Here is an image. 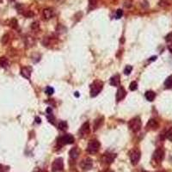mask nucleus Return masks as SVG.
I'll use <instances>...</instances> for the list:
<instances>
[{"label":"nucleus","instance_id":"f257e3e1","mask_svg":"<svg viewBox=\"0 0 172 172\" xmlns=\"http://www.w3.org/2000/svg\"><path fill=\"white\" fill-rule=\"evenodd\" d=\"M103 88V82L101 80H95L90 85V96L91 97H97Z\"/></svg>","mask_w":172,"mask_h":172},{"label":"nucleus","instance_id":"f03ea898","mask_svg":"<svg viewBox=\"0 0 172 172\" xmlns=\"http://www.w3.org/2000/svg\"><path fill=\"white\" fill-rule=\"evenodd\" d=\"M141 127H142V122H141V120L139 117H135V118H133L132 120H129L128 122V127L129 129L133 131L134 133H137L140 129H141Z\"/></svg>","mask_w":172,"mask_h":172},{"label":"nucleus","instance_id":"7ed1b4c3","mask_svg":"<svg viewBox=\"0 0 172 172\" xmlns=\"http://www.w3.org/2000/svg\"><path fill=\"white\" fill-rule=\"evenodd\" d=\"M101 144L100 142L97 140V139H93L90 140V143L88 144V147H87V152L90 154H95L97 152L99 149H100Z\"/></svg>","mask_w":172,"mask_h":172},{"label":"nucleus","instance_id":"20e7f679","mask_svg":"<svg viewBox=\"0 0 172 172\" xmlns=\"http://www.w3.org/2000/svg\"><path fill=\"white\" fill-rule=\"evenodd\" d=\"M75 141L74 137L71 134H65L63 136H61L59 139H58V144L60 146H63L65 145H71L73 144Z\"/></svg>","mask_w":172,"mask_h":172},{"label":"nucleus","instance_id":"39448f33","mask_svg":"<svg viewBox=\"0 0 172 172\" xmlns=\"http://www.w3.org/2000/svg\"><path fill=\"white\" fill-rule=\"evenodd\" d=\"M130 160H131L132 164L134 165H136L138 164L139 160H140V157H141V153L138 149H133L130 152Z\"/></svg>","mask_w":172,"mask_h":172},{"label":"nucleus","instance_id":"423d86ee","mask_svg":"<svg viewBox=\"0 0 172 172\" xmlns=\"http://www.w3.org/2000/svg\"><path fill=\"white\" fill-rule=\"evenodd\" d=\"M64 169V162L63 159L60 157V158H56L53 161L52 165V172H60L63 170Z\"/></svg>","mask_w":172,"mask_h":172},{"label":"nucleus","instance_id":"0eeeda50","mask_svg":"<svg viewBox=\"0 0 172 172\" xmlns=\"http://www.w3.org/2000/svg\"><path fill=\"white\" fill-rule=\"evenodd\" d=\"M90 134V123L87 121L83 124L80 129H79V135L81 138H85L87 135Z\"/></svg>","mask_w":172,"mask_h":172},{"label":"nucleus","instance_id":"6e6552de","mask_svg":"<svg viewBox=\"0 0 172 172\" xmlns=\"http://www.w3.org/2000/svg\"><path fill=\"white\" fill-rule=\"evenodd\" d=\"M165 157V151L162 148H157L153 153V160L157 163H161Z\"/></svg>","mask_w":172,"mask_h":172},{"label":"nucleus","instance_id":"1a4fd4ad","mask_svg":"<svg viewBox=\"0 0 172 172\" xmlns=\"http://www.w3.org/2000/svg\"><path fill=\"white\" fill-rule=\"evenodd\" d=\"M92 165H93L92 159H90L89 157L84 158V159L82 160V162L80 163V166H81V168H82L84 170H90V169L92 168Z\"/></svg>","mask_w":172,"mask_h":172},{"label":"nucleus","instance_id":"9d476101","mask_svg":"<svg viewBox=\"0 0 172 172\" xmlns=\"http://www.w3.org/2000/svg\"><path fill=\"white\" fill-rule=\"evenodd\" d=\"M116 154L112 152H107L103 155V161L106 164H112L114 160L115 159Z\"/></svg>","mask_w":172,"mask_h":172},{"label":"nucleus","instance_id":"9b49d317","mask_svg":"<svg viewBox=\"0 0 172 172\" xmlns=\"http://www.w3.org/2000/svg\"><path fill=\"white\" fill-rule=\"evenodd\" d=\"M31 72H32V67L31 66H25V67L22 68V70H21V75L23 76V78H25L27 79H30Z\"/></svg>","mask_w":172,"mask_h":172},{"label":"nucleus","instance_id":"f8f14e48","mask_svg":"<svg viewBox=\"0 0 172 172\" xmlns=\"http://www.w3.org/2000/svg\"><path fill=\"white\" fill-rule=\"evenodd\" d=\"M126 95H127L126 90L124 89L123 87H120L118 89V90H117V93H116V100H117V102H120L122 99H124L125 97H126Z\"/></svg>","mask_w":172,"mask_h":172},{"label":"nucleus","instance_id":"ddd939ff","mask_svg":"<svg viewBox=\"0 0 172 172\" xmlns=\"http://www.w3.org/2000/svg\"><path fill=\"white\" fill-rule=\"evenodd\" d=\"M158 127V122L154 119H151L146 124V128L148 130H156Z\"/></svg>","mask_w":172,"mask_h":172},{"label":"nucleus","instance_id":"4468645a","mask_svg":"<svg viewBox=\"0 0 172 172\" xmlns=\"http://www.w3.org/2000/svg\"><path fill=\"white\" fill-rule=\"evenodd\" d=\"M42 15H43V17L45 20H49V19L52 18V16H53V10L51 8H46L43 10Z\"/></svg>","mask_w":172,"mask_h":172},{"label":"nucleus","instance_id":"2eb2a0df","mask_svg":"<svg viewBox=\"0 0 172 172\" xmlns=\"http://www.w3.org/2000/svg\"><path fill=\"white\" fill-rule=\"evenodd\" d=\"M110 84L112 86H117L120 85V76L119 75H115L113 76L112 78L110 79Z\"/></svg>","mask_w":172,"mask_h":172},{"label":"nucleus","instance_id":"dca6fc26","mask_svg":"<svg viewBox=\"0 0 172 172\" xmlns=\"http://www.w3.org/2000/svg\"><path fill=\"white\" fill-rule=\"evenodd\" d=\"M145 97H146V100L149 102L154 101V99L156 97V93L152 91V90H148L146 91V94H145Z\"/></svg>","mask_w":172,"mask_h":172},{"label":"nucleus","instance_id":"f3484780","mask_svg":"<svg viewBox=\"0 0 172 172\" xmlns=\"http://www.w3.org/2000/svg\"><path fill=\"white\" fill-rule=\"evenodd\" d=\"M102 123H103V117H100V118H98V119H97L96 120H94V124H93L94 131H97L98 128L102 125Z\"/></svg>","mask_w":172,"mask_h":172},{"label":"nucleus","instance_id":"a211bd4d","mask_svg":"<svg viewBox=\"0 0 172 172\" xmlns=\"http://www.w3.org/2000/svg\"><path fill=\"white\" fill-rule=\"evenodd\" d=\"M69 155H70V157H71L72 159H77L79 156V150L78 149L77 147L72 148V149H71V151H70Z\"/></svg>","mask_w":172,"mask_h":172},{"label":"nucleus","instance_id":"6ab92c4d","mask_svg":"<svg viewBox=\"0 0 172 172\" xmlns=\"http://www.w3.org/2000/svg\"><path fill=\"white\" fill-rule=\"evenodd\" d=\"M58 127H59V129L61 130V131H66L68 128L67 122L65 121V120H61V121H60L59 125H58Z\"/></svg>","mask_w":172,"mask_h":172},{"label":"nucleus","instance_id":"aec40b11","mask_svg":"<svg viewBox=\"0 0 172 172\" xmlns=\"http://www.w3.org/2000/svg\"><path fill=\"white\" fill-rule=\"evenodd\" d=\"M8 65H9V61H8L7 58L0 57V66L1 67H6Z\"/></svg>","mask_w":172,"mask_h":172},{"label":"nucleus","instance_id":"412c9836","mask_svg":"<svg viewBox=\"0 0 172 172\" xmlns=\"http://www.w3.org/2000/svg\"><path fill=\"white\" fill-rule=\"evenodd\" d=\"M165 86L166 87V88H168V89L172 88V76L169 77L168 79L165 80Z\"/></svg>","mask_w":172,"mask_h":172},{"label":"nucleus","instance_id":"4be33fe9","mask_svg":"<svg viewBox=\"0 0 172 172\" xmlns=\"http://www.w3.org/2000/svg\"><path fill=\"white\" fill-rule=\"evenodd\" d=\"M129 88H130V90L132 91H134L138 89V84L137 82H135V81H133V82L130 84V85H129Z\"/></svg>","mask_w":172,"mask_h":172},{"label":"nucleus","instance_id":"5701e85b","mask_svg":"<svg viewBox=\"0 0 172 172\" xmlns=\"http://www.w3.org/2000/svg\"><path fill=\"white\" fill-rule=\"evenodd\" d=\"M26 44H27V45L29 46V47H32V46H34V38H33V37L26 38Z\"/></svg>","mask_w":172,"mask_h":172},{"label":"nucleus","instance_id":"b1692460","mask_svg":"<svg viewBox=\"0 0 172 172\" xmlns=\"http://www.w3.org/2000/svg\"><path fill=\"white\" fill-rule=\"evenodd\" d=\"M165 136H166V138H168L170 141H171V142H172V127H170V128L169 129L168 131L166 132V134H165Z\"/></svg>","mask_w":172,"mask_h":172},{"label":"nucleus","instance_id":"393cba45","mask_svg":"<svg viewBox=\"0 0 172 172\" xmlns=\"http://www.w3.org/2000/svg\"><path fill=\"white\" fill-rule=\"evenodd\" d=\"M133 71V66H127L126 68L124 69V74L125 75H129Z\"/></svg>","mask_w":172,"mask_h":172},{"label":"nucleus","instance_id":"a878e982","mask_svg":"<svg viewBox=\"0 0 172 172\" xmlns=\"http://www.w3.org/2000/svg\"><path fill=\"white\" fill-rule=\"evenodd\" d=\"M53 92H54V90H53V88H52V87H51V86H48V87H47V89H46V93L48 94V96L52 95Z\"/></svg>","mask_w":172,"mask_h":172},{"label":"nucleus","instance_id":"bb28decb","mask_svg":"<svg viewBox=\"0 0 172 172\" xmlns=\"http://www.w3.org/2000/svg\"><path fill=\"white\" fill-rule=\"evenodd\" d=\"M10 26L13 28V29H16L17 28V21L15 18L11 19V21L10 23Z\"/></svg>","mask_w":172,"mask_h":172},{"label":"nucleus","instance_id":"cd10ccee","mask_svg":"<svg viewBox=\"0 0 172 172\" xmlns=\"http://www.w3.org/2000/svg\"><path fill=\"white\" fill-rule=\"evenodd\" d=\"M48 120H49V122L50 123H52V124H54V120H55V118H54V116L52 115V114H48Z\"/></svg>","mask_w":172,"mask_h":172},{"label":"nucleus","instance_id":"c85d7f7f","mask_svg":"<svg viewBox=\"0 0 172 172\" xmlns=\"http://www.w3.org/2000/svg\"><path fill=\"white\" fill-rule=\"evenodd\" d=\"M115 16H116V18L117 19H120L122 16H123V11L120 10V9H119V10H117V11H116L115 13Z\"/></svg>","mask_w":172,"mask_h":172},{"label":"nucleus","instance_id":"c756f323","mask_svg":"<svg viewBox=\"0 0 172 172\" xmlns=\"http://www.w3.org/2000/svg\"><path fill=\"white\" fill-rule=\"evenodd\" d=\"M8 41H9V34H4L3 38H2V43L3 44H7Z\"/></svg>","mask_w":172,"mask_h":172},{"label":"nucleus","instance_id":"7c9ffc66","mask_svg":"<svg viewBox=\"0 0 172 172\" xmlns=\"http://www.w3.org/2000/svg\"><path fill=\"white\" fill-rule=\"evenodd\" d=\"M31 29L33 30H37L39 29V23L37 22H34V23H32L31 25Z\"/></svg>","mask_w":172,"mask_h":172},{"label":"nucleus","instance_id":"2f4dec72","mask_svg":"<svg viewBox=\"0 0 172 172\" xmlns=\"http://www.w3.org/2000/svg\"><path fill=\"white\" fill-rule=\"evenodd\" d=\"M165 41H168V42H169V41H172V32L166 35V37H165Z\"/></svg>","mask_w":172,"mask_h":172},{"label":"nucleus","instance_id":"473e14b6","mask_svg":"<svg viewBox=\"0 0 172 172\" xmlns=\"http://www.w3.org/2000/svg\"><path fill=\"white\" fill-rule=\"evenodd\" d=\"M131 3H132L131 1H130V0H128V1H126V2H125V4H124V5H125L127 8H130L132 5Z\"/></svg>","mask_w":172,"mask_h":172},{"label":"nucleus","instance_id":"72a5a7b5","mask_svg":"<svg viewBox=\"0 0 172 172\" xmlns=\"http://www.w3.org/2000/svg\"><path fill=\"white\" fill-rule=\"evenodd\" d=\"M47 112H48V114H52V109H51V108H48Z\"/></svg>","mask_w":172,"mask_h":172},{"label":"nucleus","instance_id":"f704fd0d","mask_svg":"<svg viewBox=\"0 0 172 172\" xmlns=\"http://www.w3.org/2000/svg\"><path fill=\"white\" fill-rule=\"evenodd\" d=\"M35 122H36V123H41V118L36 117V118H35Z\"/></svg>","mask_w":172,"mask_h":172},{"label":"nucleus","instance_id":"c9c22d12","mask_svg":"<svg viewBox=\"0 0 172 172\" xmlns=\"http://www.w3.org/2000/svg\"><path fill=\"white\" fill-rule=\"evenodd\" d=\"M168 49L170 50V52L172 53V44H170V45L168 46Z\"/></svg>","mask_w":172,"mask_h":172},{"label":"nucleus","instance_id":"e433bc0d","mask_svg":"<svg viewBox=\"0 0 172 172\" xmlns=\"http://www.w3.org/2000/svg\"><path fill=\"white\" fill-rule=\"evenodd\" d=\"M156 59H157V57L153 56V57H152V58L150 59V60H151V61H152V60H156Z\"/></svg>","mask_w":172,"mask_h":172},{"label":"nucleus","instance_id":"4c0bfd02","mask_svg":"<svg viewBox=\"0 0 172 172\" xmlns=\"http://www.w3.org/2000/svg\"><path fill=\"white\" fill-rule=\"evenodd\" d=\"M75 96H76V97H79V92H75Z\"/></svg>","mask_w":172,"mask_h":172},{"label":"nucleus","instance_id":"58836bf2","mask_svg":"<svg viewBox=\"0 0 172 172\" xmlns=\"http://www.w3.org/2000/svg\"><path fill=\"white\" fill-rule=\"evenodd\" d=\"M105 172H114V171H112V170H106V171Z\"/></svg>","mask_w":172,"mask_h":172},{"label":"nucleus","instance_id":"ea45409f","mask_svg":"<svg viewBox=\"0 0 172 172\" xmlns=\"http://www.w3.org/2000/svg\"><path fill=\"white\" fill-rule=\"evenodd\" d=\"M54 1H56V2H61L62 0H54Z\"/></svg>","mask_w":172,"mask_h":172},{"label":"nucleus","instance_id":"a19ab883","mask_svg":"<svg viewBox=\"0 0 172 172\" xmlns=\"http://www.w3.org/2000/svg\"><path fill=\"white\" fill-rule=\"evenodd\" d=\"M0 2H2V0H0Z\"/></svg>","mask_w":172,"mask_h":172},{"label":"nucleus","instance_id":"79ce46f5","mask_svg":"<svg viewBox=\"0 0 172 172\" xmlns=\"http://www.w3.org/2000/svg\"><path fill=\"white\" fill-rule=\"evenodd\" d=\"M11 1H13V0H11Z\"/></svg>","mask_w":172,"mask_h":172}]
</instances>
